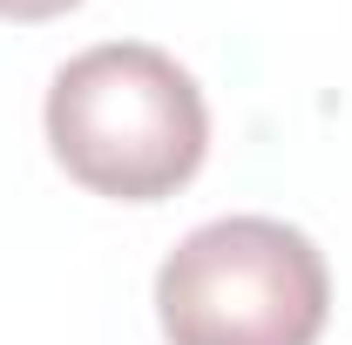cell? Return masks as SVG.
<instances>
[{"label":"cell","instance_id":"3957f363","mask_svg":"<svg viewBox=\"0 0 352 345\" xmlns=\"http://www.w3.org/2000/svg\"><path fill=\"white\" fill-rule=\"evenodd\" d=\"M82 0H0V21H61Z\"/></svg>","mask_w":352,"mask_h":345},{"label":"cell","instance_id":"6da1fadb","mask_svg":"<svg viewBox=\"0 0 352 345\" xmlns=\"http://www.w3.org/2000/svg\"><path fill=\"white\" fill-rule=\"evenodd\" d=\"M47 149L95 197L163 203L210 156V109L197 75L149 41L82 47L47 82Z\"/></svg>","mask_w":352,"mask_h":345},{"label":"cell","instance_id":"7a4b0ae2","mask_svg":"<svg viewBox=\"0 0 352 345\" xmlns=\"http://www.w3.org/2000/svg\"><path fill=\"white\" fill-rule=\"evenodd\" d=\"M332 271L298 223L217 216L156 271V325L170 345H318Z\"/></svg>","mask_w":352,"mask_h":345}]
</instances>
